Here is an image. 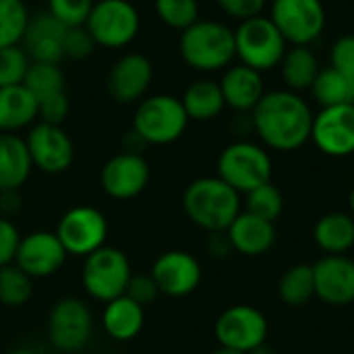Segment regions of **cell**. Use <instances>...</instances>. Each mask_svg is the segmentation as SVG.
<instances>
[{
  "label": "cell",
  "instance_id": "cell-28",
  "mask_svg": "<svg viewBox=\"0 0 354 354\" xmlns=\"http://www.w3.org/2000/svg\"><path fill=\"white\" fill-rule=\"evenodd\" d=\"M280 71H282L284 85L290 91L299 93V91L311 89L322 68H319V60L315 52L309 46H292L286 50L280 62Z\"/></svg>",
  "mask_w": 354,
  "mask_h": 354
},
{
  "label": "cell",
  "instance_id": "cell-2",
  "mask_svg": "<svg viewBox=\"0 0 354 354\" xmlns=\"http://www.w3.org/2000/svg\"><path fill=\"white\" fill-rule=\"evenodd\" d=\"M187 218L205 232H224L241 209V193L220 176H201L187 185L183 193Z\"/></svg>",
  "mask_w": 354,
  "mask_h": 354
},
{
  "label": "cell",
  "instance_id": "cell-39",
  "mask_svg": "<svg viewBox=\"0 0 354 354\" xmlns=\"http://www.w3.org/2000/svg\"><path fill=\"white\" fill-rule=\"evenodd\" d=\"M330 66L354 79V35H342L330 52Z\"/></svg>",
  "mask_w": 354,
  "mask_h": 354
},
{
  "label": "cell",
  "instance_id": "cell-21",
  "mask_svg": "<svg viewBox=\"0 0 354 354\" xmlns=\"http://www.w3.org/2000/svg\"><path fill=\"white\" fill-rule=\"evenodd\" d=\"M220 89H222L226 106L241 114H247V112L251 114L253 108L259 104V100L266 95L261 73L241 62L230 64L224 71L220 79Z\"/></svg>",
  "mask_w": 354,
  "mask_h": 354
},
{
  "label": "cell",
  "instance_id": "cell-10",
  "mask_svg": "<svg viewBox=\"0 0 354 354\" xmlns=\"http://www.w3.org/2000/svg\"><path fill=\"white\" fill-rule=\"evenodd\" d=\"M54 232L62 243L66 255L85 259L106 245L110 226L108 218L97 207L73 205L60 216Z\"/></svg>",
  "mask_w": 354,
  "mask_h": 354
},
{
  "label": "cell",
  "instance_id": "cell-30",
  "mask_svg": "<svg viewBox=\"0 0 354 354\" xmlns=\"http://www.w3.org/2000/svg\"><path fill=\"white\" fill-rule=\"evenodd\" d=\"M278 295L288 307H305L315 299V278L313 266L297 263L288 268L278 284Z\"/></svg>",
  "mask_w": 354,
  "mask_h": 354
},
{
  "label": "cell",
  "instance_id": "cell-9",
  "mask_svg": "<svg viewBox=\"0 0 354 354\" xmlns=\"http://www.w3.org/2000/svg\"><path fill=\"white\" fill-rule=\"evenodd\" d=\"M48 342L64 354H77L93 338V313L79 297L58 299L46 319Z\"/></svg>",
  "mask_w": 354,
  "mask_h": 354
},
{
  "label": "cell",
  "instance_id": "cell-42",
  "mask_svg": "<svg viewBox=\"0 0 354 354\" xmlns=\"http://www.w3.org/2000/svg\"><path fill=\"white\" fill-rule=\"evenodd\" d=\"M124 295L129 299H133L135 303H139L141 307H147L149 303H153L158 299L160 292H158V286L149 274H133Z\"/></svg>",
  "mask_w": 354,
  "mask_h": 354
},
{
  "label": "cell",
  "instance_id": "cell-23",
  "mask_svg": "<svg viewBox=\"0 0 354 354\" xmlns=\"http://www.w3.org/2000/svg\"><path fill=\"white\" fill-rule=\"evenodd\" d=\"M145 326V307L129 299L127 295L104 303L102 330L114 342L135 340Z\"/></svg>",
  "mask_w": 354,
  "mask_h": 354
},
{
  "label": "cell",
  "instance_id": "cell-38",
  "mask_svg": "<svg viewBox=\"0 0 354 354\" xmlns=\"http://www.w3.org/2000/svg\"><path fill=\"white\" fill-rule=\"evenodd\" d=\"M95 41L91 37V33L85 29V25L81 27H68L66 35H64V58H73V60H85L93 54L95 50Z\"/></svg>",
  "mask_w": 354,
  "mask_h": 354
},
{
  "label": "cell",
  "instance_id": "cell-45",
  "mask_svg": "<svg viewBox=\"0 0 354 354\" xmlns=\"http://www.w3.org/2000/svg\"><path fill=\"white\" fill-rule=\"evenodd\" d=\"M21 203H23V201H21L19 191H2V193H0V216L12 220V216L19 214Z\"/></svg>",
  "mask_w": 354,
  "mask_h": 354
},
{
  "label": "cell",
  "instance_id": "cell-11",
  "mask_svg": "<svg viewBox=\"0 0 354 354\" xmlns=\"http://www.w3.org/2000/svg\"><path fill=\"white\" fill-rule=\"evenodd\" d=\"M270 19L290 46H311L326 29L322 0H274Z\"/></svg>",
  "mask_w": 354,
  "mask_h": 354
},
{
  "label": "cell",
  "instance_id": "cell-22",
  "mask_svg": "<svg viewBox=\"0 0 354 354\" xmlns=\"http://www.w3.org/2000/svg\"><path fill=\"white\" fill-rule=\"evenodd\" d=\"M234 253L245 257L266 255L276 245V226L249 212H241L226 230Z\"/></svg>",
  "mask_w": 354,
  "mask_h": 354
},
{
  "label": "cell",
  "instance_id": "cell-43",
  "mask_svg": "<svg viewBox=\"0 0 354 354\" xmlns=\"http://www.w3.org/2000/svg\"><path fill=\"white\" fill-rule=\"evenodd\" d=\"M216 4L228 17L239 19V21H247L251 17L261 15L266 0H216Z\"/></svg>",
  "mask_w": 354,
  "mask_h": 354
},
{
  "label": "cell",
  "instance_id": "cell-40",
  "mask_svg": "<svg viewBox=\"0 0 354 354\" xmlns=\"http://www.w3.org/2000/svg\"><path fill=\"white\" fill-rule=\"evenodd\" d=\"M21 232L10 218L0 216V268L15 263V255L21 243Z\"/></svg>",
  "mask_w": 354,
  "mask_h": 354
},
{
  "label": "cell",
  "instance_id": "cell-5",
  "mask_svg": "<svg viewBox=\"0 0 354 354\" xmlns=\"http://www.w3.org/2000/svg\"><path fill=\"white\" fill-rule=\"evenodd\" d=\"M272 172L274 164L270 151L261 143L234 141L226 145L218 158V176L241 195L270 183Z\"/></svg>",
  "mask_w": 354,
  "mask_h": 354
},
{
  "label": "cell",
  "instance_id": "cell-7",
  "mask_svg": "<svg viewBox=\"0 0 354 354\" xmlns=\"http://www.w3.org/2000/svg\"><path fill=\"white\" fill-rule=\"evenodd\" d=\"M85 29L91 33L97 48L120 50L137 39L141 15L131 0H95Z\"/></svg>",
  "mask_w": 354,
  "mask_h": 354
},
{
  "label": "cell",
  "instance_id": "cell-4",
  "mask_svg": "<svg viewBox=\"0 0 354 354\" xmlns=\"http://www.w3.org/2000/svg\"><path fill=\"white\" fill-rule=\"evenodd\" d=\"M189 127V116L180 97L170 93L145 95L133 114V131L145 145H170L178 141Z\"/></svg>",
  "mask_w": 354,
  "mask_h": 354
},
{
  "label": "cell",
  "instance_id": "cell-37",
  "mask_svg": "<svg viewBox=\"0 0 354 354\" xmlns=\"http://www.w3.org/2000/svg\"><path fill=\"white\" fill-rule=\"evenodd\" d=\"M95 0H48V12L64 27L85 25Z\"/></svg>",
  "mask_w": 354,
  "mask_h": 354
},
{
  "label": "cell",
  "instance_id": "cell-20",
  "mask_svg": "<svg viewBox=\"0 0 354 354\" xmlns=\"http://www.w3.org/2000/svg\"><path fill=\"white\" fill-rule=\"evenodd\" d=\"M66 29L58 19H54L48 10L37 12L29 19L25 35H23V50L31 58V62H48L60 64L64 60V35Z\"/></svg>",
  "mask_w": 354,
  "mask_h": 354
},
{
  "label": "cell",
  "instance_id": "cell-1",
  "mask_svg": "<svg viewBox=\"0 0 354 354\" xmlns=\"http://www.w3.org/2000/svg\"><path fill=\"white\" fill-rule=\"evenodd\" d=\"M251 127L263 147L274 151H295L311 139L313 112L307 100L297 91H266L251 112Z\"/></svg>",
  "mask_w": 354,
  "mask_h": 354
},
{
  "label": "cell",
  "instance_id": "cell-33",
  "mask_svg": "<svg viewBox=\"0 0 354 354\" xmlns=\"http://www.w3.org/2000/svg\"><path fill=\"white\" fill-rule=\"evenodd\" d=\"M29 19L25 0H0V48L19 46Z\"/></svg>",
  "mask_w": 354,
  "mask_h": 354
},
{
  "label": "cell",
  "instance_id": "cell-34",
  "mask_svg": "<svg viewBox=\"0 0 354 354\" xmlns=\"http://www.w3.org/2000/svg\"><path fill=\"white\" fill-rule=\"evenodd\" d=\"M282 209H284V197L272 180L253 189L251 193H247L245 212H249L257 218H263L268 222H276L280 218Z\"/></svg>",
  "mask_w": 354,
  "mask_h": 354
},
{
  "label": "cell",
  "instance_id": "cell-13",
  "mask_svg": "<svg viewBox=\"0 0 354 354\" xmlns=\"http://www.w3.org/2000/svg\"><path fill=\"white\" fill-rule=\"evenodd\" d=\"M25 143L33 168L44 174H62L73 166L75 143L62 124H48L37 120L27 129Z\"/></svg>",
  "mask_w": 354,
  "mask_h": 354
},
{
  "label": "cell",
  "instance_id": "cell-15",
  "mask_svg": "<svg viewBox=\"0 0 354 354\" xmlns=\"http://www.w3.org/2000/svg\"><path fill=\"white\" fill-rule=\"evenodd\" d=\"M151 178V168L141 153L120 151L112 156L100 172V185L104 193L116 201H129L139 197Z\"/></svg>",
  "mask_w": 354,
  "mask_h": 354
},
{
  "label": "cell",
  "instance_id": "cell-44",
  "mask_svg": "<svg viewBox=\"0 0 354 354\" xmlns=\"http://www.w3.org/2000/svg\"><path fill=\"white\" fill-rule=\"evenodd\" d=\"M207 253L214 257V259H226L234 253L232 249V243L224 232H209V239H207Z\"/></svg>",
  "mask_w": 354,
  "mask_h": 354
},
{
  "label": "cell",
  "instance_id": "cell-46",
  "mask_svg": "<svg viewBox=\"0 0 354 354\" xmlns=\"http://www.w3.org/2000/svg\"><path fill=\"white\" fill-rule=\"evenodd\" d=\"M247 354H276L270 346H266V344H261V346H257V348H253L251 353Z\"/></svg>",
  "mask_w": 354,
  "mask_h": 354
},
{
  "label": "cell",
  "instance_id": "cell-31",
  "mask_svg": "<svg viewBox=\"0 0 354 354\" xmlns=\"http://www.w3.org/2000/svg\"><path fill=\"white\" fill-rule=\"evenodd\" d=\"M23 85L33 93L37 102L54 97L58 93H66V79L60 64L31 62L23 79Z\"/></svg>",
  "mask_w": 354,
  "mask_h": 354
},
{
  "label": "cell",
  "instance_id": "cell-36",
  "mask_svg": "<svg viewBox=\"0 0 354 354\" xmlns=\"http://www.w3.org/2000/svg\"><path fill=\"white\" fill-rule=\"evenodd\" d=\"M31 64V58L23 50V46H8L0 48V87L21 85L27 68Z\"/></svg>",
  "mask_w": 354,
  "mask_h": 354
},
{
  "label": "cell",
  "instance_id": "cell-6",
  "mask_svg": "<svg viewBox=\"0 0 354 354\" xmlns=\"http://www.w3.org/2000/svg\"><path fill=\"white\" fill-rule=\"evenodd\" d=\"M286 39L270 17L257 15L241 21L234 29V48L241 64L259 73L278 66L286 54Z\"/></svg>",
  "mask_w": 354,
  "mask_h": 354
},
{
  "label": "cell",
  "instance_id": "cell-16",
  "mask_svg": "<svg viewBox=\"0 0 354 354\" xmlns=\"http://www.w3.org/2000/svg\"><path fill=\"white\" fill-rule=\"evenodd\" d=\"M315 147L330 158L354 153V104L328 106L313 114L311 139Z\"/></svg>",
  "mask_w": 354,
  "mask_h": 354
},
{
  "label": "cell",
  "instance_id": "cell-26",
  "mask_svg": "<svg viewBox=\"0 0 354 354\" xmlns=\"http://www.w3.org/2000/svg\"><path fill=\"white\" fill-rule=\"evenodd\" d=\"M313 241L326 255H344L354 247V218L351 214L332 212L317 220Z\"/></svg>",
  "mask_w": 354,
  "mask_h": 354
},
{
  "label": "cell",
  "instance_id": "cell-49",
  "mask_svg": "<svg viewBox=\"0 0 354 354\" xmlns=\"http://www.w3.org/2000/svg\"><path fill=\"white\" fill-rule=\"evenodd\" d=\"M348 207H351V216L354 218V189L351 191V197H348Z\"/></svg>",
  "mask_w": 354,
  "mask_h": 354
},
{
  "label": "cell",
  "instance_id": "cell-8",
  "mask_svg": "<svg viewBox=\"0 0 354 354\" xmlns=\"http://www.w3.org/2000/svg\"><path fill=\"white\" fill-rule=\"evenodd\" d=\"M133 278V268L124 251L104 245L83 259L81 284L83 290L100 303H108L127 292Z\"/></svg>",
  "mask_w": 354,
  "mask_h": 354
},
{
  "label": "cell",
  "instance_id": "cell-47",
  "mask_svg": "<svg viewBox=\"0 0 354 354\" xmlns=\"http://www.w3.org/2000/svg\"><path fill=\"white\" fill-rule=\"evenodd\" d=\"M10 354H37L33 348H27V346H21V348H15Z\"/></svg>",
  "mask_w": 354,
  "mask_h": 354
},
{
  "label": "cell",
  "instance_id": "cell-18",
  "mask_svg": "<svg viewBox=\"0 0 354 354\" xmlns=\"http://www.w3.org/2000/svg\"><path fill=\"white\" fill-rule=\"evenodd\" d=\"M153 81V64L141 52L122 54L108 71L106 89L118 104H139Z\"/></svg>",
  "mask_w": 354,
  "mask_h": 354
},
{
  "label": "cell",
  "instance_id": "cell-32",
  "mask_svg": "<svg viewBox=\"0 0 354 354\" xmlns=\"http://www.w3.org/2000/svg\"><path fill=\"white\" fill-rule=\"evenodd\" d=\"M33 297V280L15 263L0 268V305L8 309L25 307Z\"/></svg>",
  "mask_w": 354,
  "mask_h": 354
},
{
  "label": "cell",
  "instance_id": "cell-48",
  "mask_svg": "<svg viewBox=\"0 0 354 354\" xmlns=\"http://www.w3.org/2000/svg\"><path fill=\"white\" fill-rule=\"evenodd\" d=\"M212 354H243V353H239V351H232V348H224V346H220L218 351H214Z\"/></svg>",
  "mask_w": 354,
  "mask_h": 354
},
{
  "label": "cell",
  "instance_id": "cell-14",
  "mask_svg": "<svg viewBox=\"0 0 354 354\" xmlns=\"http://www.w3.org/2000/svg\"><path fill=\"white\" fill-rule=\"evenodd\" d=\"M149 276L153 278L160 295L183 299L199 288L203 270L195 255H191L189 251L172 249L156 257Z\"/></svg>",
  "mask_w": 354,
  "mask_h": 354
},
{
  "label": "cell",
  "instance_id": "cell-25",
  "mask_svg": "<svg viewBox=\"0 0 354 354\" xmlns=\"http://www.w3.org/2000/svg\"><path fill=\"white\" fill-rule=\"evenodd\" d=\"M37 122V100L21 83L0 87V133H19Z\"/></svg>",
  "mask_w": 354,
  "mask_h": 354
},
{
  "label": "cell",
  "instance_id": "cell-27",
  "mask_svg": "<svg viewBox=\"0 0 354 354\" xmlns=\"http://www.w3.org/2000/svg\"><path fill=\"white\" fill-rule=\"evenodd\" d=\"M180 102H183V108H185L189 120H199V122L218 118L222 114V110L226 108L220 83L209 81V79H199V81L191 83L185 89Z\"/></svg>",
  "mask_w": 354,
  "mask_h": 354
},
{
  "label": "cell",
  "instance_id": "cell-19",
  "mask_svg": "<svg viewBox=\"0 0 354 354\" xmlns=\"http://www.w3.org/2000/svg\"><path fill=\"white\" fill-rule=\"evenodd\" d=\"M315 297L332 307L354 301V261L346 255H324L313 266Z\"/></svg>",
  "mask_w": 354,
  "mask_h": 354
},
{
  "label": "cell",
  "instance_id": "cell-35",
  "mask_svg": "<svg viewBox=\"0 0 354 354\" xmlns=\"http://www.w3.org/2000/svg\"><path fill=\"white\" fill-rule=\"evenodd\" d=\"M158 19L170 27L185 31L195 21H199V2L197 0H153Z\"/></svg>",
  "mask_w": 354,
  "mask_h": 354
},
{
  "label": "cell",
  "instance_id": "cell-17",
  "mask_svg": "<svg viewBox=\"0 0 354 354\" xmlns=\"http://www.w3.org/2000/svg\"><path fill=\"white\" fill-rule=\"evenodd\" d=\"M66 251L58 241L56 232L35 230L21 236L15 266L21 268L31 280H44L56 276L66 263Z\"/></svg>",
  "mask_w": 354,
  "mask_h": 354
},
{
  "label": "cell",
  "instance_id": "cell-12",
  "mask_svg": "<svg viewBox=\"0 0 354 354\" xmlns=\"http://www.w3.org/2000/svg\"><path fill=\"white\" fill-rule=\"evenodd\" d=\"M268 332L270 326L266 315L253 305H232L224 309L214 326V334L220 346L243 354L266 344Z\"/></svg>",
  "mask_w": 354,
  "mask_h": 354
},
{
  "label": "cell",
  "instance_id": "cell-41",
  "mask_svg": "<svg viewBox=\"0 0 354 354\" xmlns=\"http://www.w3.org/2000/svg\"><path fill=\"white\" fill-rule=\"evenodd\" d=\"M71 102L66 93H58L54 97L37 102V120L48 122V124H62L68 116Z\"/></svg>",
  "mask_w": 354,
  "mask_h": 354
},
{
  "label": "cell",
  "instance_id": "cell-24",
  "mask_svg": "<svg viewBox=\"0 0 354 354\" xmlns=\"http://www.w3.org/2000/svg\"><path fill=\"white\" fill-rule=\"evenodd\" d=\"M33 164L25 137L17 133H0V193L19 191L31 176Z\"/></svg>",
  "mask_w": 354,
  "mask_h": 354
},
{
  "label": "cell",
  "instance_id": "cell-3",
  "mask_svg": "<svg viewBox=\"0 0 354 354\" xmlns=\"http://www.w3.org/2000/svg\"><path fill=\"white\" fill-rule=\"evenodd\" d=\"M178 52L187 66L199 73L226 71L236 58L234 29L220 21L199 19L180 31Z\"/></svg>",
  "mask_w": 354,
  "mask_h": 354
},
{
  "label": "cell",
  "instance_id": "cell-29",
  "mask_svg": "<svg viewBox=\"0 0 354 354\" xmlns=\"http://www.w3.org/2000/svg\"><path fill=\"white\" fill-rule=\"evenodd\" d=\"M311 93L322 108L354 104V79L328 66L322 68L311 85Z\"/></svg>",
  "mask_w": 354,
  "mask_h": 354
}]
</instances>
